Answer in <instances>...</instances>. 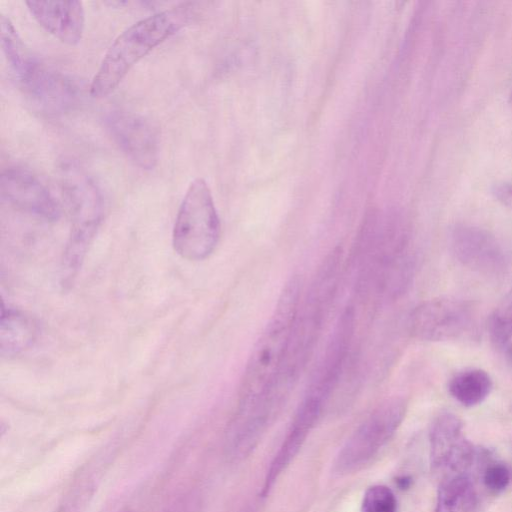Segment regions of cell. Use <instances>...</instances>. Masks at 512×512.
I'll list each match as a JSON object with an SVG mask.
<instances>
[{"label":"cell","mask_w":512,"mask_h":512,"mask_svg":"<svg viewBox=\"0 0 512 512\" xmlns=\"http://www.w3.org/2000/svg\"><path fill=\"white\" fill-rule=\"evenodd\" d=\"M194 13L193 3H182L124 30L105 53L90 85L91 96L103 98L112 93L139 60L187 25Z\"/></svg>","instance_id":"obj_3"},{"label":"cell","mask_w":512,"mask_h":512,"mask_svg":"<svg viewBox=\"0 0 512 512\" xmlns=\"http://www.w3.org/2000/svg\"><path fill=\"white\" fill-rule=\"evenodd\" d=\"M119 512H131L130 510L126 509V510H121Z\"/></svg>","instance_id":"obj_25"},{"label":"cell","mask_w":512,"mask_h":512,"mask_svg":"<svg viewBox=\"0 0 512 512\" xmlns=\"http://www.w3.org/2000/svg\"><path fill=\"white\" fill-rule=\"evenodd\" d=\"M510 480V470L505 464L500 462L487 464L482 473V481L485 487L495 493L506 489Z\"/></svg>","instance_id":"obj_20"},{"label":"cell","mask_w":512,"mask_h":512,"mask_svg":"<svg viewBox=\"0 0 512 512\" xmlns=\"http://www.w3.org/2000/svg\"><path fill=\"white\" fill-rule=\"evenodd\" d=\"M34 19L50 34L69 45L83 35L85 12L80 1H26Z\"/></svg>","instance_id":"obj_14"},{"label":"cell","mask_w":512,"mask_h":512,"mask_svg":"<svg viewBox=\"0 0 512 512\" xmlns=\"http://www.w3.org/2000/svg\"><path fill=\"white\" fill-rule=\"evenodd\" d=\"M477 495L468 474L445 477L441 480L434 512H473Z\"/></svg>","instance_id":"obj_16"},{"label":"cell","mask_w":512,"mask_h":512,"mask_svg":"<svg viewBox=\"0 0 512 512\" xmlns=\"http://www.w3.org/2000/svg\"><path fill=\"white\" fill-rule=\"evenodd\" d=\"M326 405L327 403L319 397L304 394L283 442L267 470L262 488L263 497L269 494L277 479L296 457Z\"/></svg>","instance_id":"obj_12"},{"label":"cell","mask_w":512,"mask_h":512,"mask_svg":"<svg viewBox=\"0 0 512 512\" xmlns=\"http://www.w3.org/2000/svg\"><path fill=\"white\" fill-rule=\"evenodd\" d=\"M398 485L401 487V488H408L410 486V483H411V479L409 477H406V476H403V477H400L398 480Z\"/></svg>","instance_id":"obj_23"},{"label":"cell","mask_w":512,"mask_h":512,"mask_svg":"<svg viewBox=\"0 0 512 512\" xmlns=\"http://www.w3.org/2000/svg\"><path fill=\"white\" fill-rule=\"evenodd\" d=\"M34 322L23 313L2 308L0 349L2 355L12 356L27 349L36 337Z\"/></svg>","instance_id":"obj_15"},{"label":"cell","mask_w":512,"mask_h":512,"mask_svg":"<svg viewBox=\"0 0 512 512\" xmlns=\"http://www.w3.org/2000/svg\"><path fill=\"white\" fill-rule=\"evenodd\" d=\"M407 411V401L394 397L384 401L356 428L336 456L338 475L356 472L375 458L393 437Z\"/></svg>","instance_id":"obj_7"},{"label":"cell","mask_w":512,"mask_h":512,"mask_svg":"<svg viewBox=\"0 0 512 512\" xmlns=\"http://www.w3.org/2000/svg\"><path fill=\"white\" fill-rule=\"evenodd\" d=\"M106 124L115 142L135 164L143 169L155 167L159 135L150 120L132 112L113 111Z\"/></svg>","instance_id":"obj_10"},{"label":"cell","mask_w":512,"mask_h":512,"mask_svg":"<svg viewBox=\"0 0 512 512\" xmlns=\"http://www.w3.org/2000/svg\"><path fill=\"white\" fill-rule=\"evenodd\" d=\"M90 488V485H80L71 491L54 512H82L86 498L90 495Z\"/></svg>","instance_id":"obj_21"},{"label":"cell","mask_w":512,"mask_h":512,"mask_svg":"<svg viewBox=\"0 0 512 512\" xmlns=\"http://www.w3.org/2000/svg\"><path fill=\"white\" fill-rule=\"evenodd\" d=\"M2 49L19 85L37 106L59 112L75 103L77 89L73 82L43 65L19 35L6 37Z\"/></svg>","instance_id":"obj_6"},{"label":"cell","mask_w":512,"mask_h":512,"mask_svg":"<svg viewBox=\"0 0 512 512\" xmlns=\"http://www.w3.org/2000/svg\"><path fill=\"white\" fill-rule=\"evenodd\" d=\"M509 104L512 107V89H511V92H510V95H509Z\"/></svg>","instance_id":"obj_24"},{"label":"cell","mask_w":512,"mask_h":512,"mask_svg":"<svg viewBox=\"0 0 512 512\" xmlns=\"http://www.w3.org/2000/svg\"><path fill=\"white\" fill-rule=\"evenodd\" d=\"M452 246L459 261L480 272H497L506 262L505 251L499 241L480 228H457L452 236Z\"/></svg>","instance_id":"obj_13"},{"label":"cell","mask_w":512,"mask_h":512,"mask_svg":"<svg viewBox=\"0 0 512 512\" xmlns=\"http://www.w3.org/2000/svg\"><path fill=\"white\" fill-rule=\"evenodd\" d=\"M471 306L457 299L435 298L416 306L409 317L411 335L421 341L456 340L473 326Z\"/></svg>","instance_id":"obj_8"},{"label":"cell","mask_w":512,"mask_h":512,"mask_svg":"<svg viewBox=\"0 0 512 512\" xmlns=\"http://www.w3.org/2000/svg\"><path fill=\"white\" fill-rule=\"evenodd\" d=\"M61 170V185L72 219L64 257V269L70 276L78 269L100 225L104 200L94 179L78 166L67 163Z\"/></svg>","instance_id":"obj_4"},{"label":"cell","mask_w":512,"mask_h":512,"mask_svg":"<svg viewBox=\"0 0 512 512\" xmlns=\"http://www.w3.org/2000/svg\"><path fill=\"white\" fill-rule=\"evenodd\" d=\"M489 330L497 344H505L512 338V287L494 309Z\"/></svg>","instance_id":"obj_18"},{"label":"cell","mask_w":512,"mask_h":512,"mask_svg":"<svg viewBox=\"0 0 512 512\" xmlns=\"http://www.w3.org/2000/svg\"><path fill=\"white\" fill-rule=\"evenodd\" d=\"M475 457L473 445L465 437L461 419L442 412L430 429V458L432 469L442 476L468 474Z\"/></svg>","instance_id":"obj_9"},{"label":"cell","mask_w":512,"mask_h":512,"mask_svg":"<svg viewBox=\"0 0 512 512\" xmlns=\"http://www.w3.org/2000/svg\"><path fill=\"white\" fill-rule=\"evenodd\" d=\"M300 297L301 280L293 276L285 283L268 322L252 347L240 383L235 421L265 431L280 409L276 388Z\"/></svg>","instance_id":"obj_1"},{"label":"cell","mask_w":512,"mask_h":512,"mask_svg":"<svg viewBox=\"0 0 512 512\" xmlns=\"http://www.w3.org/2000/svg\"><path fill=\"white\" fill-rule=\"evenodd\" d=\"M0 191L4 200L25 212L48 220L60 216L59 201L49 187L29 169L17 166L4 170Z\"/></svg>","instance_id":"obj_11"},{"label":"cell","mask_w":512,"mask_h":512,"mask_svg":"<svg viewBox=\"0 0 512 512\" xmlns=\"http://www.w3.org/2000/svg\"><path fill=\"white\" fill-rule=\"evenodd\" d=\"M219 236L220 222L210 189L197 178L188 186L176 216L174 249L184 259L204 260L214 251Z\"/></svg>","instance_id":"obj_5"},{"label":"cell","mask_w":512,"mask_h":512,"mask_svg":"<svg viewBox=\"0 0 512 512\" xmlns=\"http://www.w3.org/2000/svg\"><path fill=\"white\" fill-rule=\"evenodd\" d=\"M361 512H397L393 491L385 485L369 487L362 499Z\"/></svg>","instance_id":"obj_19"},{"label":"cell","mask_w":512,"mask_h":512,"mask_svg":"<svg viewBox=\"0 0 512 512\" xmlns=\"http://www.w3.org/2000/svg\"><path fill=\"white\" fill-rule=\"evenodd\" d=\"M494 197L512 211V183H497L492 188Z\"/></svg>","instance_id":"obj_22"},{"label":"cell","mask_w":512,"mask_h":512,"mask_svg":"<svg viewBox=\"0 0 512 512\" xmlns=\"http://www.w3.org/2000/svg\"><path fill=\"white\" fill-rule=\"evenodd\" d=\"M493 382L483 369L469 368L456 373L448 383L450 395L465 407L482 403L490 394Z\"/></svg>","instance_id":"obj_17"},{"label":"cell","mask_w":512,"mask_h":512,"mask_svg":"<svg viewBox=\"0 0 512 512\" xmlns=\"http://www.w3.org/2000/svg\"><path fill=\"white\" fill-rule=\"evenodd\" d=\"M341 263L342 249L334 248L318 267L304 301L299 305L276 388L281 402L294 387L313 354L336 293Z\"/></svg>","instance_id":"obj_2"}]
</instances>
